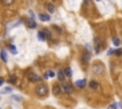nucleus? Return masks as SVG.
<instances>
[{"label":"nucleus","instance_id":"f257e3e1","mask_svg":"<svg viewBox=\"0 0 122 109\" xmlns=\"http://www.w3.org/2000/svg\"><path fill=\"white\" fill-rule=\"evenodd\" d=\"M49 92V88H48V85L45 83H40L38 85H36L35 87V93L39 96V97H44L48 94Z\"/></svg>","mask_w":122,"mask_h":109},{"label":"nucleus","instance_id":"f03ea898","mask_svg":"<svg viewBox=\"0 0 122 109\" xmlns=\"http://www.w3.org/2000/svg\"><path fill=\"white\" fill-rule=\"evenodd\" d=\"M94 49H95L96 54H98L102 49V42H101L99 37H95L94 38Z\"/></svg>","mask_w":122,"mask_h":109},{"label":"nucleus","instance_id":"7ed1b4c3","mask_svg":"<svg viewBox=\"0 0 122 109\" xmlns=\"http://www.w3.org/2000/svg\"><path fill=\"white\" fill-rule=\"evenodd\" d=\"M104 70V67L100 64H93V71L94 74H97V75H100Z\"/></svg>","mask_w":122,"mask_h":109},{"label":"nucleus","instance_id":"20e7f679","mask_svg":"<svg viewBox=\"0 0 122 109\" xmlns=\"http://www.w3.org/2000/svg\"><path fill=\"white\" fill-rule=\"evenodd\" d=\"M27 78L29 79V81L31 82H38V81H41V78L40 76H38L36 73L34 72H29L28 75H27Z\"/></svg>","mask_w":122,"mask_h":109},{"label":"nucleus","instance_id":"39448f33","mask_svg":"<svg viewBox=\"0 0 122 109\" xmlns=\"http://www.w3.org/2000/svg\"><path fill=\"white\" fill-rule=\"evenodd\" d=\"M53 94L55 96H59L61 94V86L59 83H55L54 85H53Z\"/></svg>","mask_w":122,"mask_h":109},{"label":"nucleus","instance_id":"423d86ee","mask_svg":"<svg viewBox=\"0 0 122 109\" xmlns=\"http://www.w3.org/2000/svg\"><path fill=\"white\" fill-rule=\"evenodd\" d=\"M62 87H63L64 91H65L67 94H71V93L72 92V86H71L69 83H63Z\"/></svg>","mask_w":122,"mask_h":109},{"label":"nucleus","instance_id":"0eeeda50","mask_svg":"<svg viewBox=\"0 0 122 109\" xmlns=\"http://www.w3.org/2000/svg\"><path fill=\"white\" fill-rule=\"evenodd\" d=\"M76 85L79 88H83V87L86 85V80L85 79H82V80H78L76 82Z\"/></svg>","mask_w":122,"mask_h":109},{"label":"nucleus","instance_id":"6e6552de","mask_svg":"<svg viewBox=\"0 0 122 109\" xmlns=\"http://www.w3.org/2000/svg\"><path fill=\"white\" fill-rule=\"evenodd\" d=\"M28 26L30 29H35L36 28V23H35V21L34 20V18H30L28 19Z\"/></svg>","mask_w":122,"mask_h":109},{"label":"nucleus","instance_id":"1a4fd4ad","mask_svg":"<svg viewBox=\"0 0 122 109\" xmlns=\"http://www.w3.org/2000/svg\"><path fill=\"white\" fill-rule=\"evenodd\" d=\"M38 18H39L41 21H44V22L49 21V20L51 19V17H50V16L47 15V14H44V13H39V14H38Z\"/></svg>","mask_w":122,"mask_h":109},{"label":"nucleus","instance_id":"9d476101","mask_svg":"<svg viewBox=\"0 0 122 109\" xmlns=\"http://www.w3.org/2000/svg\"><path fill=\"white\" fill-rule=\"evenodd\" d=\"M0 57H1L2 61L4 63H7L8 62V55H7V52L5 50H1V52H0Z\"/></svg>","mask_w":122,"mask_h":109},{"label":"nucleus","instance_id":"9b49d317","mask_svg":"<svg viewBox=\"0 0 122 109\" xmlns=\"http://www.w3.org/2000/svg\"><path fill=\"white\" fill-rule=\"evenodd\" d=\"M57 77H58V80L60 82H64L65 81V74H64V71L62 69H60L57 73Z\"/></svg>","mask_w":122,"mask_h":109},{"label":"nucleus","instance_id":"f8f14e48","mask_svg":"<svg viewBox=\"0 0 122 109\" xmlns=\"http://www.w3.org/2000/svg\"><path fill=\"white\" fill-rule=\"evenodd\" d=\"M89 86H90V88H92V89H96L97 87L99 86V84H98V83H97L96 81H92V82L90 83Z\"/></svg>","mask_w":122,"mask_h":109},{"label":"nucleus","instance_id":"ddd939ff","mask_svg":"<svg viewBox=\"0 0 122 109\" xmlns=\"http://www.w3.org/2000/svg\"><path fill=\"white\" fill-rule=\"evenodd\" d=\"M64 74H65V76H67V77H72V68H65V70H64Z\"/></svg>","mask_w":122,"mask_h":109},{"label":"nucleus","instance_id":"4468645a","mask_svg":"<svg viewBox=\"0 0 122 109\" xmlns=\"http://www.w3.org/2000/svg\"><path fill=\"white\" fill-rule=\"evenodd\" d=\"M47 10L49 12H51V13H54L55 12V7L53 4H48L47 5Z\"/></svg>","mask_w":122,"mask_h":109},{"label":"nucleus","instance_id":"2eb2a0df","mask_svg":"<svg viewBox=\"0 0 122 109\" xmlns=\"http://www.w3.org/2000/svg\"><path fill=\"white\" fill-rule=\"evenodd\" d=\"M37 37H38V40H39V41H45V39H46V37H45L43 31H39V32L37 33Z\"/></svg>","mask_w":122,"mask_h":109},{"label":"nucleus","instance_id":"dca6fc26","mask_svg":"<svg viewBox=\"0 0 122 109\" xmlns=\"http://www.w3.org/2000/svg\"><path fill=\"white\" fill-rule=\"evenodd\" d=\"M13 2L14 0H2V3L5 6H11L12 4H13Z\"/></svg>","mask_w":122,"mask_h":109},{"label":"nucleus","instance_id":"f3484780","mask_svg":"<svg viewBox=\"0 0 122 109\" xmlns=\"http://www.w3.org/2000/svg\"><path fill=\"white\" fill-rule=\"evenodd\" d=\"M12 90H13V88H11V87L7 86V87H5L4 89H2L1 91H0V93H2V94H6V93H10V92H12Z\"/></svg>","mask_w":122,"mask_h":109},{"label":"nucleus","instance_id":"a211bd4d","mask_svg":"<svg viewBox=\"0 0 122 109\" xmlns=\"http://www.w3.org/2000/svg\"><path fill=\"white\" fill-rule=\"evenodd\" d=\"M9 49H10V51L13 53V54H17V50H16V48L13 46V45H10L9 46Z\"/></svg>","mask_w":122,"mask_h":109},{"label":"nucleus","instance_id":"6ab92c4d","mask_svg":"<svg viewBox=\"0 0 122 109\" xmlns=\"http://www.w3.org/2000/svg\"><path fill=\"white\" fill-rule=\"evenodd\" d=\"M113 43H114V46L118 47V46L120 45V40H119L117 37H114V38H113Z\"/></svg>","mask_w":122,"mask_h":109},{"label":"nucleus","instance_id":"aec40b11","mask_svg":"<svg viewBox=\"0 0 122 109\" xmlns=\"http://www.w3.org/2000/svg\"><path fill=\"white\" fill-rule=\"evenodd\" d=\"M90 58H91L90 54H84L83 57H82V60H83L84 62H89V61H90Z\"/></svg>","mask_w":122,"mask_h":109},{"label":"nucleus","instance_id":"412c9836","mask_svg":"<svg viewBox=\"0 0 122 109\" xmlns=\"http://www.w3.org/2000/svg\"><path fill=\"white\" fill-rule=\"evenodd\" d=\"M12 98H13V99H14V100H16L17 101H21L23 100V98H22V97H20V96H18V95H13V96H12Z\"/></svg>","mask_w":122,"mask_h":109},{"label":"nucleus","instance_id":"4be33fe9","mask_svg":"<svg viewBox=\"0 0 122 109\" xmlns=\"http://www.w3.org/2000/svg\"><path fill=\"white\" fill-rule=\"evenodd\" d=\"M55 72L51 70V71H49V72L47 73L46 78H48V77H50V78H54V77H55Z\"/></svg>","mask_w":122,"mask_h":109},{"label":"nucleus","instance_id":"5701e85b","mask_svg":"<svg viewBox=\"0 0 122 109\" xmlns=\"http://www.w3.org/2000/svg\"><path fill=\"white\" fill-rule=\"evenodd\" d=\"M9 83H13V84H14V83H16V77H15V76H13V77H11V78H10V80H9Z\"/></svg>","mask_w":122,"mask_h":109},{"label":"nucleus","instance_id":"b1692460","mask_svg":"<svg viewBox=\"0 0 122 109\" xmlns=\"http://www.w3.org/2000/svg\"><path fill=\"white\" fill-rule=\"evenodd\" d=\"M43 33H44L45 37L51 38V33H50V31H49V30H43Z\"/></svg>","mask_w":122,"mask_h":109},{"label":"nucleus","instance_id":"393cba45","mask_svg":"<svg viewBox=\"0 0 122 109\" xmlns=\"http://www.w3.org/2000/svg\"><path fill=\"white\" fill-rule=\"evenodd\" d=\"M114 54L117 55V56H120L122 54V49H114Z\"/></svg>","mask_w":122,"mask_h":109},{"label":"nucleus","instance_id":"a878e982","mask_svg":"<svg viewBox=\"0 0 122 109\" xmlns=\"http://www.w3.org/2000/svg\"><path fill=\"white\" fill-rule=\"evenodd\" d=\"M108 109H117V107H116V103H112V104L108 107Z\"/></svg>","mask_w":122,"mask_h":109},{"label":"nucleus","instance_id":"bb28decb","mask_svg":"<svg viewBox=\"0 0 122 109\" xmlns=\"http://www.w3.org/2000/svg\"><path fill=\"white\" fill-rule=\"evenodd\" d=\"M4 82H5V81H4V79L0 77V86H1V85H2L3 83H4Z\"/></svg>","mask_w":122,"mask_h":109},{"label":"nucleus","instance_id":"cd10ccee","mask_svg":"<svg viewBox=\"0 0 122 109\" xmlns=\"http://www.w3.org/2000/svg\"><path fill=\"white\" fill-rule=\"evenodd\" d=\"M114 49H109V51H108V55H110V54H112V53H114Z\"/></svg>","mask_w":122,"mask_h":109},{"label":"nucleus","instance_id":"c85d7f7f","mask_svg":"<svg viewBox=\"0 0 122 109\" xmlns=\"http://www.w3.org/2000/svg\"><path fill=\"white\" fill-rule=\"evenodd\" d=\"M30 14L33 16V17H34V12H33V11H30Z\"/></svg>","mask_w":122,"mask_h":109},{"label":"nucleus","instance_id":"c756f323","mask_svg":"<svg viewBox=\"0 0 122 109\" xmlns=\"http://www.w3.org/2000/svg\"><path fill=\"white\" fill-rule=\"evenodd\" d=\"M96 1H98V2H99V1H100V0H96Z\"/></svg>","mask_w":122,"mask_h":109}]
</instances>
